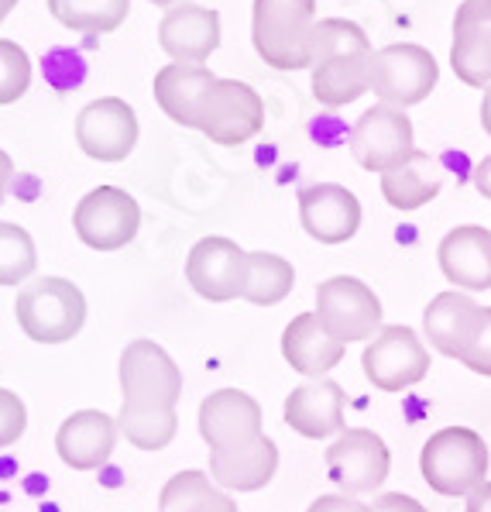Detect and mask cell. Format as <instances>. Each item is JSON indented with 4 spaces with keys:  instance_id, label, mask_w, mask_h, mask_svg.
Instances as JSON below:
<instances>
[{
    "instance_id": "cell-1",
    "label": "cell",
    "mask_w": 491,
    "mask_h": 512,
    "mask_svg": "<svg viewBox=\"0 0 491 512\" xmlns=\"http://www.w3.org/2000/svg\"><path fill=\"white\" fill-rule=\"evenodd\" d=\"M368 35L354 21L323 18L313 35V97L323 107H347L371 90Z\"/></svg>"
},
{
    "instance_id": "cell-2",
    "label": "cell",
    "mask_w": 491,
    "mask_h": 512,
    "mask_svg": "<svg viewBox=\"0 0 491 512\" xmlns=\"http://www.w3.org/2000/svg\"><path fill=\"white\" fill-rule=\"evenodd\" d=\"M316 25V0H255L251 7L255 52L282 73L313 66Z\"/></svg>"
},
{
    "instance_id": "cell-3",
    "label": "cell",
    "mask_w": 491,
    "mask_h": 512,
    "mask_svg": "<svg viewBox=\"0 0 491 512\" xmlns=\"http://www.w3.org/2000/svg\"><path fill=\"white\" fill-rule=\"evenodd\" d=\"M488 444L471 427H443L419 451V471L426 485L447 499H467L488 482Z\"/></svg>"
},
{
    "instance_id": "cell-4",
    "label": "cell",
    "mask_w": 491,
    "mask_h": 512,
    "mask_svg": "<svg viewBox=\"0 0 491 512\" xmlns=\"http://www.w3.org/2000/svg\"><path fill=\"white\" fill-rule=\"evenodd\" d=\"M14 317L35 344H66L86 324V296L69 279H38L14 299Z\"/></svg>"
},
{
    "instance_id": "cell-5",
    "label": "cell",
    "mask_w": 491,
    "mask_h": 512,
    "mask_svg": "<svg viewBox=\"0 0 491 512\" xmlns=\"http://www.w3.org/2000/svg\"><path fill=\"white\" fill-rule=\"evenodd\" d=\"M316 317L344 344L371 341L385 327L382 299L368 282L354 279V275H334L316 286Z\"/></svg>"
},
{
    "instance_id": "cell-6",
    "label": "cell",
    "mask_w": 491,
    "mask_h": 512,
    "mask_svg": "<svg viewBox=\"0 0 491 512\" xmlns=\"http://www.w3.org/2000/svg\"><path fill=\"white\" fill-rule=\"evenodd\" d=\"M440 80V66L430 49L413 42L385 45L371 59V93L388 107H416L433 93Z\"/></svg>"
},
{
    "instance_id": "cell-7",
    "label": "cell",
    "mask_w": 491,
    "mask_h": 512,
    "mask_svg": "<svg viewBox=\"0 0 491 512\" xmlns=\"http://www.w3.org/2000/svg\"><path fill=\"white\" fill-rule=\"evenodd\" d=\"M117 375H121V392L128 406H141V409H176L179 396H182V372L172 361V354L162 348V344L148 341H131L128 348L121 351V365H117Z\"/></svg>"
},
{
    "instance_id": "cell-8",
    "label": "cell",
    "mask_w": 491,
    "mask_h": 512,
    "mask_svg": "<svg viewBox=\"0 0 491 512\" xmlns=\"http://www.w3.org/2000/svg\"><path fill=\"white\" fill-rule=\"evenodd\" d=\"M265 128V100L255 93V86L241 80L217 76L196 117V131H203L217 145H244Z\"/></svg>"
},
{
    "instance_id": "cell-9",
    "label": "cell",
    "mask_w": 491,
    "mask_h": 512,
    "mask_svg": "<svg viewBox=\"0 0 491 512\" xmlns=\"http://www.w3.org/2000/svg\"><path fill=\"white\" fill-rule=\"evenodd\" d=\"M351 155L358 159L361 169L378 172V176L406 165L416 155L413 121H409L406 110L388 104L364 110L351 131Z\"/></svg>"
},
{
    "instance_id": "cell-10",
    "label": "cell",
    "mask_w": 491,
    "mask_h": 512,
    "mask_svg": "<svg viewBox=\"0 0 491 512\" xmlns=\"http://www.w3.org/2000/svg\"><path fill=\"white\" fill-rule=\"evenodd\" d=\"M364 375L375 389L402 392L413 389L430 375V348L419 341V334L406 324H388L382 334L371 337L364 348Z\"/></svg>"
},
{
    "instance_id": "cell-11",
    "label": "cell",
    "mask_w": 491,
    "mask_h": 512,
    "mask_svg": "<svg viewBox=\"0 0 491 512\" xmlns=\"http://www.w3.org/2000/svg\"><path fill=\"white\" fill-rule=\"evenodd\" d=\"M76 238L93 251H117L138 238L141 210L128 189L97 186L73 210Z\"/></svg>"
},
{
    "instance_id": "cell-12",
    "label": "cell",
    "mask_w": 491,
    "mask_h": 512,
    "mask_svg": "<svg viewBox=\"0 0 491 512\" xmlns=\"http://www.w3.org/2000/svg\"><path fill=\"white\" fill-rule=\"evenodd\" d=\"M392 471L388 444L375 430H344L327 447V475L344 495H375Z\"/></svg>"
},
{
    "instance_id": "cell-13",
    "label": "cell",
    "mask_w": 491,
    "mask_h": 512,
    "mask_svg": "<svg viewBox=\"0 0 491 512\" xmlns=\"http://www.w3.org/2000/svg\"><path fill=\"white\" fill-rule=\"evenodd\" d=\"M186 279L196 296L210 299V303H231L244 299L248 286V251L237 248V241L210 234L193 244L186 258Z\"/></svg>"
},
{
    "instance_id": "cell-14",
    "label": "cell",
    "mask_w": 491,
    "mask_h": 512,
    "mask_svg": "<svg viewBox=\"0 0 491 512\" xmlns=\"http://www.w3.org/2000/svg\"><path fill=\"white\" fill-rule=\"evenodd\" d=\"M76 145L97 162H124L138 145V114L128 100H90L76 117Z\"/></svg>"
},
{
    "instance_id": "cell-15",
    "label": "cell",
    "mask_w": 491,
    "mask_h": 512,
    "mask_svg": "<svg viewBox=\"0 0 491 512\" xmlns=\"http://www.w3.org/2000/svg\"><path fill=\"white\" fill-rule=\"evenodd\" d=\"M265 416L255 396L241 389H217L200 403V437L210 451H231L261 437Z\"/></svg>"
},
{
    "instance_id": "cell-16",
    "label": "cell",
    "mask_w": 491,
    "mask_h": 512,
    "mask_svg": "<svg viewBox=\"0 0 491 512\" xmlns=\"http://www.w3.org/2000/svg\"><path fill=\"white\" fill-rule=\"evenodd\" d=\"M303 231L320 244H344L361 227V200L340 183H316L299 189Z\"/></svg>"
},
{
    "instance_id": "cell-17",
    "label": "cell",
    "mask_w": 491,
    "mask_h": 512,
    "mask_svg": "<svg viewBox=\"0 0 491 512\" xmlns=\"http://www.w3.org/2000/svg\"><path fill=\"white\" fill-rule=\"evenodd\" d=\"M344 406L347 396L334 378H306L303 385L285 396L282 416L299 437L327 440L334 433H344Z\"/></svg>"
},
{
    "instance_id": "cell-18",
    "label": "cell",
    "mask_w": 491,
    "mask_h": 512,
    "mask_svg": "<svg viewBox=\"0 0 491 512\" xmlns=\"http://www.w3.org/2000/svg\"><path fill=\"white\" fill-rule=\"evenodd\" d=\"M450 66L467 86H491V0H464L457 7Z\"/></svg>"
},
{
    "instance_id": "cell-19",
    "label": "cell",
    "mask_w": 491,
    "mask_h": 512,
    "mask_svg": "<svg viewBox=\"0 0 491 512\" xmlns=\"http://www.w3.org/2000/svg\"><path fill=\"white\" fill-rule=\"evenodd\" d=\"M440 272L461 293L491 289V231L481 224H461L443 234L437 248Z\"/></svg>"
},
{
    "instance_id": "cell-20",
    "label": "cell",
    "mask_w": 491,
    "mask_h": 512,
    "mask_svg": "<svg viewBox=\"0 0 491 512\" xmlns=\"http://www.w3.org/2000/svg\"><path fill=\"white\" fill-rule=\"evenodd\" d=\"M158 45L172 62H193L203 66L220 49V14L200 4H176L165 11L158 25Z\"/></svg>"
},
{
    "instance_id": "cell-21",
    "label": "cell",
    "mask_w": 491,
    "mask_h": 512,
    "mask_svg": "<svg viewBox=\"0 0 491 512\" xmlns=\"http://www.w3.org/2000/svg\"><path fill=\"white\" fill-rule=\"evenodd\" d=\"M117 433H121V427L104 409H79V413L66 416L62 427L55 430V451L73 471H93L110 461Z\"/></svg>"
},
{
    "instance_id": "cell-22",
    "label": "cell",
    "mask_w": 491,
    "mask_h": 512,
    "mask_svg": "<svg viewBox=\"0 0 491 512\" xmlns=\"http://www.w3.org/2000/svg\"><path fill=\"white\" fill-rule=\"evenodd\" d=\"M344 341H337L316 313H299L282 330V358L303 378H323L344 361Z\"/></svg>"
},
{
    "instance_id": "cell-23",
    "label": "cell",
    "mask_w": 491,
    "mask_h": 512,
    "mask_svg": "<svg viewBox=\"0 0 491 512\" xmlns=\"http://www.w3.org/2000/svg\"><path fill=\"white\" fill-rule=\"evenodd\" d=\"M279 471V447L261 433L258 440L231 451H210V478L227 492H258Z\"/></svg>"
},
{
    "instance_id": "cell-24",
    "label": "cell",
    "mask_w": 491,
    "mask_h": 512,
    "mask_svg": "<svg viewBox=\"0 0 491 512\" xmlns=\"http://www.w3.org/2000/svg\"><path fill=\"white\" fill-rule=\"evenodd\" d=\"M481 310L485 306L474 303L467 293H440L430 299V306L423 310V330L430 348H437L447 358L461 361L464 348L471 344L474 330L481 324Z\"/></svg>"
},
{
    "instance_id": "cell-25",
    "label": "cell",
    "mask_w": 491,
    "mask_h": 512,
    "mask_svg": "<svg viewBox=\"0 0 491 512\" xmlns=\"http://www.w3.org/2000/svg\"><path fill=\"white\" fill-rule=\"evenodd\" d=\"M217 76L207 66H193V62H169L165 69L155 73V100L165 114L182 128H196V117L207 100L210 86Z\"/></svg>"
},
{
    "instance_id": "cell-26",
    "label": "cell",
    "mask_w": 491,
    "mask_h": 512,
    "mask_svg": "<svg viewBox=\"0 0 491 512\" xmlns=\"http://www.w3.org/2000/svg\"><path fill=\"white\" fill-rule=\"evenodd\" d=\"M440 186H443V176H440L437 159H430V152H419V148L406 165H399V169L382 176V196L388 207H395V210L426 207L430 200H437Z\"/></svg>"
},
{
    "instance_id": "cell-27",
    "label": "cell",
    "mask_w": 491,
    "mask_h": 512,
    "mask_svg": "<svg viewBox=\"0 0 491 512\" xmlns=\"http://www.w3.org/2000/svg\"><path fill=\"white\" fill-rule=\"evenodd\" d=\"M158 512H241L234 495L203 471H179L158 495Z\"/></svg>"
},
{
    "instance_id": "cell-28",
    "label": "cell",
    "mask_w": 491,
    "mask_h": 512,
    "mask_svg": "<svg viewBox=\"0 0 491 512\" xmlns=\"http://www.w3.org/2000/svg\"><path fill=\"white\" fill-rule=\"evenodd\" d=\"M52 18L69 31L107 35L121 28L131 11V0H49Z\"/></svg>"
},
{
    "instance_id": "cell-29",
    "label": "cell",
    "mask_w": 491,
    "mask_h": 512,
    "mask_svg": "<svg viewBox=\"0 0 491 512\" xmlns=\"http://www.w3.org/2000/svg\"><path fill=\"white\" fill-rule=\"evenodd\" d=\"M292 282H296V269L282 255L248 251V286H244V299L248 303L279 306L292 293Z\"/></svg>"
},
{
    "instance_id": "cell-30",
    "label": "cell",
    "mask_w": 491,
    "mask_h": 512,
    "mask_svg": "<svg viewBox=\"0 0 491 512\" xmlns=\"http://www.w3.org/2000/svg\"><path fill=\"white\" fill-rule=\"evenodd\" d=\"M117 427L138 451H162L176 440L179 433V413L176 409H141V406H121Z\"/></svg>"
},
{
    "instance_id": "cell-31",
    "label": "cell",
    "mask_w": 491,
    "mask_h": 512,
    "mask_svg": "<svg viewBox=\"0 0 491 512\" xmlns=\"http://www.w3.org/2000/svg\"><path fill=\"white\" fill-rule=\"evenodd\" d=\"M38 269V251L21 224L0 220V286H18Z\"/></svg>"
},
{
    "instance_id": "cell-32",
    "label": "cell",
    "mask_w": 491,
    "mask_h": 512,
    "mask_svg": "<svg viewBox=\"0 0 491 512\" xmlns=\"http://www.w3.org/2000/svg\"><path fill=\"white\" fill-rule=\"evenodd\" d=\"M31 83V59L11 38H0V107L14 104L28 93Z\"/></svg>"
},
{
    "instance_id": "cell-33",
    "label": "cell",
    "mask_w": 491,
    "mask_h": 512,
    "mask_svg": "<svg viewBox=\"0 0 491 512\" xmlns=\"http://www.w3.org/2000/svg\"><path fill=\"white\" fill-rule=\"evenodd\" d=\"M461 365L471 368L474 375H485L491 378V306L481 310V324L474 330L471 344L461 354Z\"/></svg>"
},
{
    "instance_id": "cell-34",
    "label": "cell",
    "mask_w": 491,
    "mask_h": 512,
    "mask_svg": "<svg viewBox=\"0 0 491 512\" xmlns=\"http://www.w3.org/2000/svg\"><path fill=\"white\" fill-rule=\"evenodd\" d=\"M28 430V406L11 389H0V447H11Z\"/></svg>"
},
{
    "instance_id": "cell-35",
    "label": "cell",
    "mask_w": 491,
    "mask_h": 512,
    "mask_svg": "<svg viewBox=\"0 0 491 512\" xmlns=\"http://www.w3.org/2000/svg\"><path fill=\"white\" fill-rule=\"evenodd\" d=\"M306 512H375V509L364 506V502L354 499V495L334 492V495H320V499H313Z\"/></svg>"
},
{
    "instance_id": "cell-36",
    "label": "cell",
    "mask_w": 491,
    "mask_h": 512,
    "mask_svg": "<svg viewBox=\"0 0 491 512\" xmlns=\"http://www.w3.org/2000/svg\"><path fill=\"white\" fill-rule=\"evenodd\" d=\"M371 509H375V512H426L423 502L413 499V495H402V492H382V495H375Z\"/></svg>"
},
{
    "instance_id": "cell-37",
    "label": "cell",
    "mask_w": 491,
    "mask_h": 512,
    "mask_svg": "<svg viewBox=\"0 0 491 512\" xmlns=\"http://www.w3.org/2000/svg\"><path fill=\"white\" fill-rule=\"evenodd\" d=\"M471 183H474V189H478L481 196H485V200H491V155H485V159L474 165Z\"/></svg>"
},
{
    "instance_id": "cell-38",
    "label": "cell",
    "mask_w": 491,
    "mask_h": 512,
    "mask_svg": "<svg viewBox=\"0 0 491 512\" xmlns=\"http://www.w3.org/2000/svg\"><path fill=\"white\" fill-rule=\"evenodd\" d=\"M467 512H491V482L478 485L467 495Z\"/></svg>"
},
{
    "instance_id": "cell-39",
    "label": "cell",
    "mask_w": 491,
    "mask_h": 512,
    "mask_svg": "<svg viewBox=\"0 0 491 512\" xmlns=\"http://www.w3.org/2000/svg\"><path fill=\"white\" fill-rule=\"evenodd\" d=\"M14 183V162H11V155L0 148V203L7 200V189H11Z\"/></svg>"
},
{
    "instance_id": "cell-40",
    "label": "cell",
    "mask_w": 491,
    "mask_h": 512,
    "mask_svg": "<svg viewBox=\"0 0 491 512\" xmlns=\"http://www.w3.org/2000/svg\"><path fill=\"white\" fill-rule=\"evenodd\" d=\"M481 128H485V135L491 138V86L485 90V97H481Z\"/></svg>"
},
{
    "instance_id": "cell-41",
    "label": "cell",
    "mask_w": 491,
    "mask_h": 512,
    "mask_svg": "<svg viewBox=\"0 0 491 512\" xmlns=\"http://www.w3.org/2000/svg\"><path fill=\"white\" fill-rule=\"evenodd\" d=\"M14 7H18V0H0V21H4L7 14L14 11Z\"/></svg>"
},
{
    "instance_id": "cell-42",
    "label": "cell",
    "mask_w": 491,
    "mask_h": 512,
    "mask_svg": "<svg viewBox=\"0 0 491 512\" xmlns=\"http://www.w3.org/2000/svg\"><path fill=\"white\" fill-rule=\"evenodd\" d=\"M152 4H158V7H176L179 0H152Z\"/></svg>"
}]
</instances>
